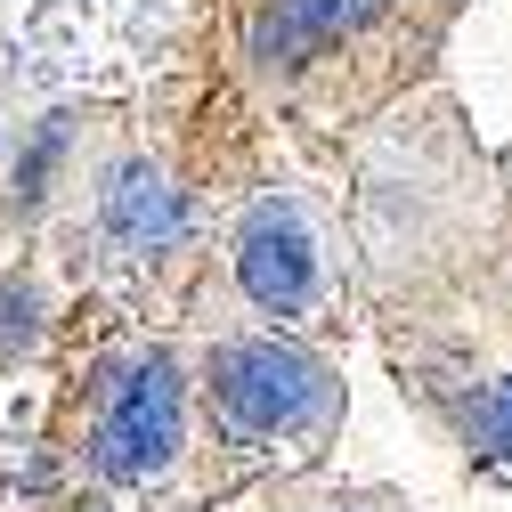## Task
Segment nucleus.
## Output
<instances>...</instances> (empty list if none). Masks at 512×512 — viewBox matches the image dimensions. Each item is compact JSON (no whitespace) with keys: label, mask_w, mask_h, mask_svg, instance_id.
<instances>
[{"label":"nucleus","mask_w":512,"mask_h":512,"mask_svg":"<svg viewBox=\"0 0 512 512\" xmlns=\"http://www.w3.org/2000/svg\"><path fill=\"white\" fill-rule=\"evenodd\" d=\"M106 220H114V236L131 244V252H163L179 236V196L163 187V171L131 163V171L106 187Z\"/></svg>","instance_id":"nucleus-5"},{"label":"nucleus","mask_w":512,"mask_h":512,"mask_svg":"<svg viewBox=\"0 0 512 512\" xmlns=\"http://www.w3.org/2000/svg\"><path fill=\"white\" fill-rule=\"evenodd\" d=\"M179 407H187V391H179V366H171L163 350H147L139 366H122L114 399H106V415H98V431H90L98 480L139 488V480L171 472V456H179Z\"/></svg>","instance_id":"nucleus-3"},{"label":"nucleus","mask_w":512,"mask_h":512,"mask_svg":"<svg viewBox=\"0 0 512 512\" xmlns=\"http://www.w3.org/2000/svg\"><path fill=\"white\" fill-rule=\"evenodd\" d=\"M456 431H464V447L512 456V374H496V382H480V391L456 399Z\"/></svg>","instance_id":"nucleus-6"},{"label":"nucleus","mask_w":512,"mask_h":512,"mask_svg":"<svg viewBox=\"0 0 512 512\" xmlns=\"http://www.w3.org/2000/svg\"><path fill=\"white\" fill-rule=\"evenodd\" d=\"M33 342V285H0V350Z\"/></svg>","instance_id":"nucleus-7"},{"label":"nucleus","mask_w":512,"mask_h":512,"mask_svg":"<svg viewBox=\"0 0 512 512\" xmlns=\"http://www.w3.org/2000/svg\"><path fill=\"white\" fill-rule=\"evenodd\" d=\"M236 285L269 317L317 309V293H326V228L301 196H261L236 220Z\"/></svg>","instance_id":"nucleus-2"},{"label":"nucleus","mask_w":512,"mask_h":512,"mask_svg":"<svg viewBox=\"0 0 512 512\" xmlns=\"http://www.w3.org/2000/svg\"><path fill=\"white\" fill-rule=\"evenodd\" d=\"M382 9H391V0H277V9L252 25V57H269V66H301V57L366 33Z\"/></svg>","instance_id":"nucleus-4"},{"label":"nucleus","mask_w":512,"mask_h":512,"mask_svg":"<svg viewBox=\"0 0 512 512\" xmlns=\"http://www.w3.org/2000/svg\"><path fill=\"white\" fill-rule=\"evenodd\" d=\"M212 407L236 439L309 431L334 415V366L301 342H277V334H236L212 350Z\"/></svg>","instance_id":"nucleus-1"}]
</instances>
